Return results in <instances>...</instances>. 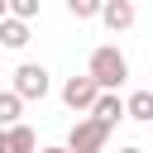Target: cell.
<instances>
[{
    "instance_id": "obj_13",
    "label": "cell",
    "mask_w": 153,
    "mask_h": 153,
    "mask_svg": "<svg viewBox=\"0 0 153 153\" xmlns=\"http://www.w3.org/2000/svg\"><path fill=\"white\" fill-rule=\"evenodd\" d=\"M38 153H67V148H38Z\"/></svg>"
},
{
    "instance_id": "obj_3",
    "label": "cell",
    "mask_w": 153,
    "mask_h": 153,
    "mask_svg": "<svg viewBox=\"0 0 153 153\" xmlns=\"http://www.w3.org/2000/svg\"><path fill=\"white\" fill-rule=\"evenodd\" d=\"M14 96H19V100H43V96H48V67L19 62V72H14Z\"/></svg>"
},
{
    "instance_id": "obj_12",
    "label": "cell",
    "mask_w": 153,
    "mask_h": 153,
    "mask_svg": "<svg viewBox=\"0 0 153 153\" xmlns=\"http://www.w3.org/2000/svg\"><path fill=\"white\" fill-rule=\"evenodd\" d=\"M120 153H143V148H139V143H129V148H120Z\"/></svg>"
},
{
    "instance_id": "obj_10",
    "label": "cell",
    "mask_w": 153,
    "mask_h": 153,
    "mask_svg": "<svg viewBox=\"0 0 153 153\" xmlns=\"http://www.w3.org/2000/svg\"><path fill=\"white\" fill-rule=\"evenodd\" d=\"M19 110H24V100H19L14 91H0V129L19 124Z\"/></svg>"
},
{
    "instance_id": "obj_9",
    "label": "cell",
    "mask_w": 153,
    "mask_h": 153,
    "mask_svg": "<svg viewBox=\"0 0 153 153\" xmlns=\"http://www.w3.org/2000/svg\"><path fill=\"white\" fill-rule=\"evenodd\" d=\"M0 43L19 53V48L29 43V24H19V19H10V14H5V19H0Z\"/></svg>"
},
{
    "instance_id": "obj_6",
    "label": "cell",
    "mask_w": 153,
    "mask_h": 153,
    "mask_svg": "<svg viewBox=\"0 0 153 153\" xmlns=\"http://www.w3.org/2000/svg\"><path fill=\"white\" fill-rule=\"evenodd\" d=\"M0 153H38V139L29 124H10L0 129Z\"/></svg>"
},
{
    "instance_id": "obj_11",
    "label": "cell",
    "mask_w": 153,
    "mask_h": 153,
    "mask_svg": "<svg viewBox=\"0 0 153 153\" xmlns=\"http://www.w3.org/2000/svg\"><path fill=\"white\" fill-rule=\"evenodd\" d=\"M67 14L72 19H96L100 14V0H67Z\"/></svg>"
},
{
    "instance_id": "obj_14",
    "label": "cell",
    "mask_w": 153,
    "mask_h": 153,
    "mask_svg": "<svg viewBox=\"0 0 153 153\" xmlns=\"http://www.w3.org/2000/svg\"><path fill=\"white\" fill-rule=\"evenodd\" d=\"M0 19H5V0H0Z\"/></svg>"
},
{
    "instance_id": "obj_8",
    "label": "cell",
    "mask_w": 153,
    "mask_h": 153,
    "mask_svg": "<svg viewBox=\"0 0 153 153\" xmlns=\"http://www.w3.org/2000/svg\"><path fill=\"white\" fill-rule=\"evenodd\" d=\"M124 115L139 120V124H148V120H153V91H134V96L124 100Z\"/></svg>"
},
{
    "instance_id": "obj_5",
    "label": "cell",
    "mask_w": 153,
    "mask_h": 153,
    "mask_svg": "<svg viewBox=\"0 0 153 153\" xmlns=\"http://www.w3.org/2000/svg\"><path fill=\"white\" fill-rule=\"evenodd\" d=\"M91 120H96V124H105V129H115V124L124 120V100H120L115 91H100V96H96V105H91Z\"/></svg>"
},
{
    "instance_id": "obj_4",
    "label": "cell",
    "mask_w": 153,
    "mask_h": 153,
    "mask_svg": "<svg viewBox=\"0 0 153 153\" xmlns=\"http://www.w3.org/2000/svg\"><path fill=\"white\" fill-rule=\"evenodd\" d=\"M96 81L91 76H67V86H62V100H67V110H91L96 105Z\"/></svg>"
},
{
    "instance_id": "obj_7",
    "label": "cell",
    "mask_w": 153,
    "mask_h": 153,
    "mask_svg": "<svg viewBox=\"0 0 153 153\" xmlns=\"http://www.w3.org/2000/svg\"><path fill=\"white\" fill-rule=\"evenodd\" d=\"M100 19H105V29H129L134 24V5L129 0H105L100 5Z\"/></svg>"
},
{
    "instance_id": "obj_1",
    "label": "cell",
    "mask_w": 153,
    "mask_h": 153,
    "mask_svg": "<svg viewBox=\"0 0 153 153\" xmlns=\"http://www.w3.org/2000/svg\"><path fill=\"white\" fill-rule=\"evenodd\" d=\"M86 76L96 81V91H120V86L129 81V62H124V53H120L115 43H105V48H96V53H91Z\"/></svg>"
},
{
    "instance_id": "obj_2",
    "label": "cell",
    "mask_w": 153,
    "mask_h": 153,
    "mask_svg": "<svg viewBox=\"0 0 153 153\" xmlns=\"http://www.w3.org/2000/svg\"><path fill=\"white\" fill-rule=\"evenodd\" d=\"M105 143H110V129H105V124H96V120L86 115V120H76V124H72V134H67V143H62V148H67V153H105Z\"/></svg>"
}]
</instances>
